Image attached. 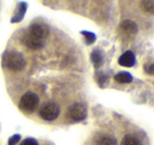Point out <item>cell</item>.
I'll return each instance as SVG.
<instances>
[{
	"label": "cell",
	"instance_id": "obj_1",
	"mask_svg": "<svg viewBox=\"0 0 154 145\" xmlns=\"http://www.w3.org/2000/svg\"><path fill=\"white\" fill-rule=\"evenodd\" d=\"M2 65L11 71H20L26 66V60L19 52L9 51L3 54Z\"/></svg>",
	"mask_w": 154,
	"mask_h": 145
},
{
	"label": "cell",
	"instance_id": "obj_2",
	"mask_svg": "<svg viewBox=\"0 0 154 145\" xmlns=\"http://www.w3.org/2000/svg\"><path fill=\"white\" fill-rule=\"evenodd\" d=\"M39 104V98L34 92H26L21 96L19 102V107L26 112H33L37 109Z\"/></svg>",
	"mask_w": 154,
	"mask_h": 145
},
{
	"label": "cell",
	"instance_id": "obj_3",
	"mask_svg": "<svg viewBox=\"0 0 154 145\" xmlns=\"http://www.w3.org/2000/svg\"><path fill=\"white\" fill-rule=\"evenodd\" d=\"M59 107L55 103H48V104L43 105L42 108L39 111L40 117L43 120H47V121H53V120L57 119L58 115H59Z\"/></svg>",
	"mask_w": 154,
	"mask_h": 145
},
{
	"label": "cell",
	"instance_id": "obj_4",
	"mask_svg": "<svg viewBox=\"0 0 154 145\" xmlns=\"http://www.w3.org/2000/svg\"><path fill=\"white\" fill-rule=\"evenodd\" d=\"M69 115L74 121H82L87 117V107L82 103H75L69 108Z\"/></svg>",
	"mask_w": 154,
	"mask_h": 145
},
{
	"label": "cell",
	"instance_id": "obj_5",
	"mask_svg": "<svg viewBox=\"0 0 154 145\" xmlns=\"http://www.w3.org/2000/svg\"><path fill=\"white\" fill-rule=\"evenodd\" d=\"M28 33L32 36L36 37L38 39H45V37L49 35V29L45 24H39V22H35V24H31L29 28Z\"/></svg>",
	"mask_w": 154,
	"mask_h": 145
},
{
	"label": "cell",
	"instance_id": "obj_6",
	"mask_svg": "<svg viewBox=\"0 0 154 145\" xmlns=\"http://www.w3.org/2000/svg\"><path fill=\"white\" fill-rule=\"evenodd\" d=\"M22 40H23V44L26 46V47L30 48V49H33V50L41 49V48L43 47V45H45V41H43L42 39L36 38V37L30 35L29 33H26V34L24 35Z\"/></svg>",
	"mask_w": 154,
	"mask_h": 145
},
{
	"label": "cell",
	"instance_id": "obj_7",
	"mask_svg": "<svg viewBox=\"0 0 154 145\" xmlns=\"http://www.w3.org/2000/svg\"><path fill=\"white\" fill-rule=\"evenodd\" d=\"M118 64L122 67H133L135 64V55L132 51H127L118 58Z\"/></svg>",
	"mask_w": 154,
	"mask_h": 145
},
{
	"label": "cell",
	"instance_id": "obj_8",
	"mask_svg": "<svg viewBox=\"0 0 154 145\" xmlns=\"http://www.w3.org/2000/svg\"><path fill=\"white\" fill-rule=\"evenodd\" d=\"M26 10H28V3L26 2H19L17 5V8H16V11H15V15H14V17L12 18L11 21L12 22H19L21 21L22 19H23L24 17V14H26Z\"/></svg>",
	"mask_w": 154,
	"mask_h": 145
},
{
	"label": "cell",
	"instance_id": "obj_9",
	"mask_svg": "<svg viewBox=\"0 0 154 145\" xmlns=\"http://www.w3.org/2000/svg\"><path fill=\"white\" fill-rule=\"evenodd\" d=\"M120 30L127 35H134L137 33L138 28H137L136 24L132 20H125L120 24Z\"/></svg>",
	"mask_w": 154,
	"mask_h": 145
},
{
	"label": "cell",
	"instance_id": "obj_10",
	"mask_svg": "<svg viewBox=\"0 0 154 145\" xmlns=\"http://www.w3.org/2000/svg\"><path fill=\"white\" fill-rule=\"evenodd\" d=\"M114 79H115L117 83L120 84H127V83H131L133 81V76L130 74L129 72H119L114 76Z\"/></svg>",
	"mask_w": 154,
	"mask_h": 145
},
{
	"label": "cell",
	"instance_id": "obj_11",
	"mask_svg": "<svg viewBox=\"0 0 154 145\" xmlns=\"http://www.w3.org/2000/svg\"><path fill=\"white\" fill-rule=\"evenodd\" d=\"M91 60H92V63H93V65H94L95 68H99V67L103 65V53H101L99 50H95V51H93L92 54H91Z\"/></svg>",
	"mask_w": 154,
	"mask_h": 145
},
{
	"label": "cell",
	"instance_id": "obj_12",
	"mask_svg": "<svg viewBox=\"0 0 154 145\" xmlns=\"http://www.w3.org/2000/svg\"><path fill=\"white\" fill-rule=\"evenodd\" d=\"M120 145H141V143L136 137L128 134V136H126L122 139V144Z\"/></svg>",
	"mask_w": 154,
	"mask_h": 145
},
{
	"label": "cell",
	"instance_id": "obj_13",
	"mask_svg": "<svg viewBox=\"0 0 154 145\" xmlns=\"http://www.w3.org/2000/svg\"><path fill=\"white\" fill-rule=\"evenodd\" d=\"M97 145H117V141L113 137L105 136L99 139L98 142H97Z\"/></svg>",
	"mask_w": 154,
	"mask_h": 145
},
{
	"label": "cell",
	"instance_id": "obj_14",
	"mask_svg": "<svg viewBox=\"0 0 154 145\" xmlns=\"http://www.w3.org/2000/svg\"><path fill=\"white\" fill-rule=\"evenodd\" d=\"M141 7L143 11L148 12L150 14H153L154 12V1L153 0H141Z\"/></svg>",
	"mask_w": 154,
	"mask_h": 145
},
{
	"label": "cell",
	"instance_id": "obj_15",
	"mask_svg": "<svg viewBox=\"0 0 154 145\" xmlns=\"http://www.w3.org/2000/svg\"><path fill=\"white\" fill-rule=\"evenodd\" d=\"M82 34L85 36L87 45H92L95 40H96V35L92 32H89V31H82Z\"/></svg>",
	"mask_w": 154,
	"mask_h": 145
},
{
	"label": "cell",
	"instance_id": "obj_16",
	"mask_svg": "<svg viewBox=\"0 0 154 145\" xmlns=\"http://www.w3.org/2000/svg\"><path fill=\"white\" fill-rule=\"evenodd\" d=\"M20 140V134H14L9 139V145H16Z\"/></svg>",
	"mask_w": 154,
	"mask_h": 145
},
{
	"label": "cell",
	"instance_id": "obj_17",
	"mask_svg": "<svg viewBox=\"0 0 154 145\" xmlns=\"http://www.w3.org/2000/svg\"><path fill=\"white\" fill-rule=\"evenodd\" d=\"M20 145H38V142L33 138H28L24 141H22V143Z\"/></svg>",
	"mask_w": 154,
	"mask_h": 145
},
{
	"label": "cell",
	"instance_id": "obj_18",
	"mask_svg": "<svg viewBox=\"0 0 154 145\" xmlns=\"http://www.w3.org/2000/svg\"><path fill=\"white\" fill-rule=\"evenodd\" d=\"M145 70L147 71L149 74H153L154 72V65L153 64H149V65H146L145 66Z\"/></svg>",
	"mask_w": 154,
	"mask_h": 145
}]
</instances>
